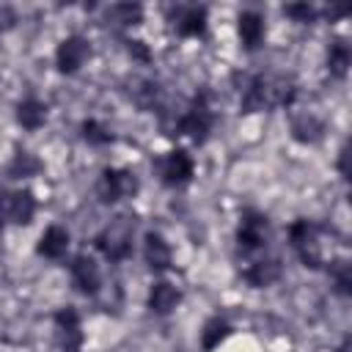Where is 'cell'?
I'll use <instances>...</instances> for the list:
<instances>
[{
  "mask_svg": "<svg viewBox=\"0 0 352 352\" xmlns=\"http://www.w3.org/2000/svg\"><path fill=\"white\" fill-rule=\"evenodd\" d=\"M289 245L308 270H322L327 264L324 253V228L308 217H297L289 226Z\"/></svg>",
  "mask_w": 352,
  "mask_h": 352,
  "instance_id": "obj_3",
  "label": "cell"
},
{
  "mask_svg": "<svg viewBox=\"0 0 352 352\" xmlns=\"http://www.w3.org/2000/svg\"><path fill=\"white\" fill-rule=\"evenodd\" d=\"M0 214L6 223L28 226L36 217V195L30 190H0Z\"/></svg>",
  "mask_w": 352,
  "mask_h": 352,
  "instance_id": "obj_9",
  "label": "cell"
},
{
  "mask_svg": "<svg viewBox=\"0 0 352 352\" xmlns=\"http://www.w3.org/2000/svg\"><path fill=\"white\" fill-rule=\"evenodd\" d=\"M165 135H184L190 138L192 143H206L212 129H214V110H212V102H209V94L206 91H198L179 116H173L170 124H165Z\"/></svg>",
  "mask_w": 352,
  "mask_h": 352,
  "instance_id": "obj_2",
  "label": "cell"
},
{
  "mask_svg": "<svg viewBox=\"0 0 352 352\" xmlns=\"http://www.w3.org/2000/svg\"><path fill=\"white\" fill-rule=\"evenodd\" d=\"M236 30H239V41L248 52H256L261 44H264V36H267V25H264V16L253 8L242 11L239 19H236Z\"/></svg>",
  "mask_w": 352,
  "mask_h": 352,
  "instance_id": "obj_16",
  "label": "cell"
},
{
  "mask_svg": "<svg viewBox=\"0 0 352 352\" xmlns=\"http://www.w3.org/2000/svg\"><path fill=\"white\" fill-rule=\"evenodd\" d=\"M132 234H135V223L129 217H116V220H110L94 236V245H96V250L107 261L118 264V261H124V258L132 256Z\"/></svg>",
  "mask_w": 352,
  "mask_h": 352,
  "instance_id": "obj_4",
  "label": "cell"
},
{
  "mask_svg": "<svg viewBox=\"0 0 352 352\" xmlns=\"http://www.w3.org/2000/svg\"><path fill=\"white\" fill-rule=\"evenodd\" d=\"M52 324H55V341L63 352H80L82 344H85V333H82V322H80V314L72 308V305H63L55 316H52Z\"/></svg>",
  "mask_w": 352,
  "mask_h": 352,
  "instance_id": "obj_10",
  "label": "cell"
},
{
  "mask_svg": "<svg viewBox=\"0 0 352 352\" xmlns=\"http://www.w3.org/2000/svg\"><path fill=\"white\" fill-rule=\"evenodd\" d=\"M346 157H349V148L344 146V148L338 151V170H341V176H344V179H349V168H346Z\"/></svg>",
  "mask_w": 352,
  "mask_h": 352,
  "instance_id": "obj_30",
  "label": "cell"
},
{
  "mask_svg": "<svg viewBox=\"0 0 352 352\" xmlns=\"http://www.w3.org/2000/svg\"><path fill=\"white\" fill-rule=\"evenodd\" d=\"M283 275V264L275 256H264V258H253L248 261V267L242 270V280L250 289H267L272 283H278Z\"/></svg>",
  "mask_w": 352,
  "mask_h": 352,
  "instance_id": "obj_13",
  "label": "cell"
},
{
  "mask_svg": "<svg viewBox=\"0 0 352 352\" xmlns=\"http://www.w3.org/2000/svg\"><path fill=\"white\" fill-rule=\"evenodd\" d=\"M143 261L151 272H168L173 267V250L160 231H146L143 236Z\"/></svg>",
  "mask_w": 352,
  "mask_h": 352,
  "instance_id": "obj_14",
  "label": "cell"
},
{
  "mask_svg": "<svg viewBox=\"0 0 352 352\" xmlns=\"http://www.w3.org/2000/svg\"><path fill=\"white\" fill-rule=\"evenodd\" d=\"M327 275H330V283H333L336 294H341V297H349V294H352V267H349L346 258L330 261Z\"/></svg>",
  "mask_w": 352,
  "mask_h": 352,
  "instance_id": "obj_25",
  "label": "cell"
},
{
  "mask_svg": "<svg viewBox=\"0 0 352 352\" xmlns=\"http://www.w3.org/2000/svg\"><path fill=\"white\" fill-rule=\"evenodd\" d=\"M138 190H140V179L129 168H104L96 179V198L104 206L126 201V198L138 195Z\"/></svg>",
  "mask_w": 352,
  "mask_h": 352,
  "instance_id": "obj_6",
  "label": "cell"
},
{
  "mask_svg": "<svg viewBox=\"0 0 352 352\" xmlns=\"http://www.w3.org/2000/svg\"><path fill=\"white\" fill-rule=\"evenodd\" d=\"M38 170H41L38 157L30 154V151H25V148H16L14 157H11L8 165H6V176H8V179H30V176H36Z\"/></svg>",
  "mask_w": 352,
  "mask_h": 352,
  "instance_id": "obj_22",
  "label": "cell"
},
{
  "mask_svg": "<svg viewBox=\"0 0 352 352\" xmlns=\"http://www.w3.org/2000/svg\"><path fill=\"white\" fill-rule=\"evenodd\" d=\"M154 170H157V179L168 187V190H182L192 182V173H195V162L190 157L187 148H170L165 154H160L154 162Z\"/></svg>",
  "mask_w": 352,
  "mask_h": 352,
  "instance_id": "obj_7",
  "label": "cell"
},
{
  "mask_svg": "<svg viewBox=\"0 0 352 352\" xmlns=\"http://www.w3.org/2000/svg\"><path fill=\"white\" fill-rule=\"evenodd\" d=\"M231 333H234V327H231V322H228L226 316H212V319H206L204 327H201V349H204V352H214Z\"/></svg>",
  "mask_w": 352,
  "mask_h": 352,
  "instance_id": "obj_21",
  "label": "cell"
},
{
  "mask_svg": "<svg viewBox=\"0 0 352 352\" xmlns=\"http://www.w3.org/2000/svg\"><path fill=\"white\" fill-rule=\"evenodd\" d=\"M179 302H182V292H179L176 283H170V280H157V283H151V289H148V300H146V305H148L151 314H157V316H168V314L176 311Z\"/></svg>",
  "mask_w": 352,
  "mask_h": 352,
  "instance_id": "obj_17",
  "label": "cell"
},
{
  "mask_svg": "<svg viewBox=\"0 0 352 352\" xmlns=\"http://www.w3.org/2000/svg\"><path fill=\"white\" fill-rule=\"evenodd\" d=\"M126 52H129V58L132 60H138V63H151V50H148V44L146 41H138V38H129L126 41Z\"/></svg>",
  "mask_w": 352,
  "mask_h": 352,
  "instance_id": "obj_28",
  "label": "cell"
},
{
  "mask_svg": "<svg viewBox=\"0 0 352 352\" xmlns=\"http://www.w3.org/2000/svg\"><path fill=\"white\" fill-rule=\"evenodd\" d=\"M324 135V121L316 113H297L292 116V138L297 143H316Z\"/></svg>",
  "mask_w": 352,
  "mask_h": 352,
  "instance_id": "obj_19",
  "label": "cell"
},
{
  "mask_svg": "<svg viewBox=\"0 0 352 352\" xmlns=\"http://www.w3.org/2000/svg\"><path fill=\"white\" fill-rule=\"evenodd\" d=\"M69 245H72L69 228H63V226H47L44 234L38 236V242H36V253H38L41 258L60 261V258L69 253Z\"/></svg>",
  "mask_w": 352,
  "mask_h": 352,
  "instance_id": "obj_15",
  "label": "cell"
},
{
  "mask_svg": "<svg viewBox=\"0 0 352 352\" xmlns=\"http://www.w3.org/2000/svg\"><path fill=\"white\" fill-rule=\"evenodd\" d=\"M91 58V41L80 33H72L66 38H60L58 50H55V66L60 74H77Z\"/></svg>",
  "mask_w": 352,
  "mask_h": 352,
  "instance_id": "obj_8",
  "label": "cell"
},
{
  "mask_svg": "<svg viewBox=\"0 0 352 352\" xmlns=\"http://www.w3.org/2000/svg\"><path fill=\"white\" fill-rule=\"evenodd\" d=\"M352 66V47L346 38H333L327 47V72L336 80H344Z\"/></svg>",
  "mask_w": 352,
  "mask_h": 352,
  "instance_id": "obj_20",
  "label": "cell"
},
{
  "mask_svg": "<svg viewBox=\"0 0 352 352\" xmlns=\"http://www.w3.org/2000/svg\"><path fill=\"white\" fill-rule=\"evenodd\" d=\"M3 228H6V220H3V214H0V234H3Z\"/></svg>",
  "mask_w": 352,
  "mask_h": 352,
  "instance_id": "obj_31",
  "label": "cell"
},
{
  "mask_svg": "<svg viewBox=\"0 0 352 352\" xmlns=\"http://www.w3.org/2000/svg\"><path fill=\"white\" fill-rule=\"evenodd\" d=\"M267 239H270V217L253 206L242 209L239 223H236V234H234L236 250L245 256H253V253L267 248Z\"/></svg>",
  "mask_w": 352,
  "mask_h": 352,
  "instance_id": "obj_5",
  "label": "cell"
},
{
  "mask_svg": "<svg viewBox=\"0 0 352 352\" xmlns=\"http://www.w3.org/2000/svg\"><path fill=\"white\" fill-rule=\"evenodd\" d=\"M47 116H50L47 102H41V99H36V96H25L22 102H16V110H14L16 124H19L22 129H28V132L41 129V126L47 124Z\"/></svg>",
  "mask_w": 352,
  "mask_h": 352,
  "instance_id": "obj_18",
  "label": "cell"
},
{
  "mask_svg": "<svg viewBox=\"0 0 352 352\" xmlns=\"http://www.w3.org/2000/svg\"><path fill=\"white\" fill-rule=\"evenodd\" d=\"M294 99H297V82L286 74H248L239 88V110L242 113L292 107Z\"/></svg>",
  "mask_w": 352,
  "mask_h": 352,
  "instance_id": "obj_1",
  "label": "cell"
},
{
  "mask_svg": "<svg viewBox=\"0 0 352 352\" xmlns=\"http://www.w3.org/2000/svg\"><path fill=\"white\" fill-rule=\"evenodd\" d=\"M107 22L118 25V28H132L143 22V6L138 3H113L107 8Z\"/></svg>",
  "mask_w": 352,
  "mask_h": 352,
  "instance_id": "obj_23",
  "label": "cell"
},
{
  "mask_svg": "<svg viewBox=\"0 0 352 352\" xmlns=\"http://www.w3.org/2000/svg\"><path fill=\"white\" fill-rule=\"evenodd\" d=\"M14 22H16V14H14L8 6H0V33H6Z\"/></svg>",
  "mask_w": 352,
  "mask_h": 352,
  "instance_id": "obj_29",
  "label": "cell"
},
{
  "mask_svg": "<svg viewBox=\"0 0 352 352\" xmlns=\"http://www.w3.org/2000/svg\"><path fill=\"white\" fill-rule=\"evenodd\" d=\"M69 278H72V286L85 294V297H96L99 289H102V270L96 264L94 256L88 253H77L69 264Z\"/></svg>",
  "mask_w": 352,
  "mask_h": 352,
  "instance_id": "obj_11",
  "label": "cell"
},
{
  "mask_svg": "<svg viewBox=\"0 0 352 352\" xmlns=\"http://www.w3.org/2000/svg\"><path fill=\"white\" fill-rule=\"evenodd\" d=\"M80 135H82V140H85L88 146H96V148L113 143V129H110L107 124H102L99 118H85V121L80 124Z\"/></svg>",
  "mask_w": 352,
  "mask_h": 352,
  "instance_id": "obj_24",
  "label": "cell"
},
{
  "mask_svg": "<svg viewBox=\"0 0 352 352\" xmlns=\"http://www.w3.org/2000/svg\"><path fill=\"white\" fill-rule=\"evenodd\" d=\"M129 96L140 110H160V85L151 80H138Z\"/></svg>",
  "mask_w": 352,
  "mask_h": 352,
  "instance_id": "obj_26",
  "label": "cell"
},
{
  "mask_svg": "<svg viewBox=\"0 0 352 352\" xmlns=\"http://www.w3.org/2000/svg\"><path fill=\"white\" fill-rule=\"evenodd\" d=\"M170 22L176 28L179 36L184 38H201L206 36V28H209V14H206V6H176L173 14H170Z\"/></svg>",
  "mask_w": 352,
  "mask_h": 352,
  "instance_id": "obj_12",
  "label": "cell"
},
{
  "mask_svg": "<svg viewBox=\"0 0 352 352\" xmlns=\"http://www.w3.org/2000/svg\"><path fill=\"white\" fill-rule=\"evenodd\" d=\"M283 14H286L292 22H297V25H311V22H316V8H314L311 3H289V6H283Z\"/></svg>",
  "mask_w": 352,
  "mask_h": 352,
  "instance_id": "obj_27",
  "label": "cell"
}]
</instances>
